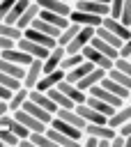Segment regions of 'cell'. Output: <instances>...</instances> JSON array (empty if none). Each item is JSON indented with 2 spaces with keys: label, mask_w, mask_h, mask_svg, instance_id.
<instances>
[{
  "label": "cell",
  "mask_w": 131,
  "mask_h": 147,
  "mask_svg": "<svg viewBox=\"0 0 131 147\" xmlns=\"http://www.w3.org/2000/svg\"><path fill=\"white\" fill-rule=\"evenodd\" d=\"M117 133H122V136H129V133H131V119H129L126 124H122V126L117 129Z\"/></svg>",
  "instance_id": "cell-47"
},
{
  "label": "cell",
  "mask_w": 131,
  "mask_h": 147,
  "mask_svg": "<svg viewBox=\"0 0 131 147\" xmlns=\"http://www.w3.org/2000/svg\"><path fill=\"white\" fill-rule=\"evenodd\" d=\"M57 87H60V90H62V92H64V94H67V96H69L74 103H85V101H87V92H83V90H80L76 83H69L67 78H64V80H62Z\"/></svg>",
  "instance_id": "cell-15"
},
{
  "label": "cell",
  "mask_w": 131,
  "mask_h": 147,
  "mask_svg": "<svg viewBox=\"0 0 131 147\" xmlns=\"http://www.w3.org/2000/svg\"><path fill=\"white\" fill-rule=\"evenodd\" d=\"M97 37H101L103 41H108L110 46H115V48H122V44H124V39L122 37H117L115 32H110L108 28H103V25H99L97 28Z\"/></svg>",
  "instance_id": "cell-28"
},
{
  "label": "cell",
  "mask_w": 131,
  "mask_h": 147,
  "mask_svg": "<svg viewBox=\"0 0 131 147\" xmlns=\"http://www.w3.org/2000/svg\"><path fill=\"white\" fill-rule=\"evenodd\" d=\"M64 55H67V48H64V46H60V44H57L55 48H51V53L44 57V74H51V71L60 69V64H62Z\"/></svg>",
  "instance_id": "cell-5"
},
{
  "label": "cell",
  "mask_w": 131,
  "mask_h": 147,
  "mask_svg": "<svg viewBox=\"0 0 131 147\" xmlns=\"http://www.w3.org/2000/svg\"><path fill=\"white\" fill-rule=\"evenodd\" d=\"M14 46H16V39H9V37H2V34H0V51L14 48Z\"/></svg>",
  "instance_id": "cell-43"
},
{
  "label": "cell",
  "mask_w": 131,
  "mask_h": 147,
  "mask_svg": "<svg viewBox=\"0 0 131 147\" xmlns=\"http://www.w3.org/2000/svg\"><path fill=\"white\" fill-rule=\"evenodd\" d=\"M97 34V28H92V25H80V30H78V34L64 46L67 48V53H83V48L92 41V37Z\"/></svg>",
  "instance_id": "cell-1"
},
{
  "label": "cell",
  "mask_w": 131,
  "mask_h": 147,
  "mask_svg": "<svg viewBox=\"0 0 131 147\" xmlns=\"http://www.w3.org/2000/svg\"><path fill=\"white\" fill-rule=\"evenodd\" d=\"M41 76H44V60H34L32 64H28L25 67V76H23V87H28V90H34L37 87V83L41 80Z\"/></svg>",
  "instance_id": "cell-2"
},
{
  "label": "cell",
  "mask_w": 131,
  "mask_h": 147,
  "mask_svg": "<svg viewBox=\"0 0 131 147\" xmlns=\"http://www.w3.org/2000/svg\"><path fill=\"white\" fill-rule=\"evenodd\" d=\"M0 34L2 37H9V39H21L23 37V30L18 28V25H14V23H7V21H0Z\"/></svg>",
  "instance_id": "cell-30"
},
{
  "label": "cell",
  "mask_w": 131,
  "mask_h": 147,
  "mask_svg": "<svg viewBox=\"0 0 131 147\" xmlns=\"http://www.w3.org/2000/svg\"><path fill=\"white\" fill-rule=\"evenodd\" d=\"M76 110L80 113V117H83L87 124H103V122H108V117H106L103 113L94 110L87 101H85V103H76Z\"/></svg>",
  "instance_id": "cell-9"
},
{
  "label": "cell",
  "mask_w": 131,
  "mask_h": 147,
  "mask_svg": "<svg viewBox=\"0 0 131 147\" xmlns=\"http://www.w3.org/2000/svg\"><path fill=\"white\" fill-rule=\"evenodd\" d=\"M0 2H2V0H0Z\"/></svg>",
  "instance_id": "cell-55"
},
{
  "label": "cell",
  "mask_w": 131,
  "mask_h": 147,
  "mask_svg": "<svg viewBox=\"0 0 131 147\" xmlns=\"http://www.w3.org/2000/svg\"><path fill=\"white\" fill-rule=\"evenodd\" d=\"M0 85H5V87H9V90H18V87L23 85V80H18V78L5 74V71L0 69Z\"/></svg>",
  "instance_id": "cell-37"
},
{
  "label": "cell",
  "mask_w": 131,
  "mask_h": 147,
  "mask_svg": "<svg viewBox=\"0 0 131 147\" xmlns=\"http://www.w3.org/2000/svg\"><path fill=\"white\" fill-rule=\"evenodd\" d=\"M51 126L60 129L62 133H67V136L74 138V140H83V129H80V126H74V124H69V122H64V119H60V117H53Z\"/></svg>",
  "instance_id": "cell-20"
},
{
  "label": "cell",
  "mask_w": 131,
  "mask_h": 147,
  "mask_svg": "<svg viewBox=\"0 0 131 147\" xmlns=\"http://www.w3.org/2000/svg\"><path fill=\"white\" fill-rule=\"evenodd\" d=\"M11 119H14V113H5V115L0 117V126H9Z\"/></svg>",
  "instance_id": "cell-46"
},
{
  "label": "cell",
  "mask_w": 131,
  "mask_h": 147,
  "mask_svg": "<svg viewBox=\"0 0 131 147\" xmlns=\"http://www.w3.org/2000/svg\"><path fill=\"white\" fill-rule=\"evenodd\" d=\"M23 37H28V39H32V41L41 44V46H44V48H48V51L57 46V39H55V37H51V34H46V32L37 30V28H28V30H23Z\"/></svg>",
  "instance_id": "cell-10"
},
{
  "label": "cell",
  "mask_w": 131,
  "mask_h": 147,
  "mask_svg": "<svg viewBox=\"0 0 131 147\" xmlns=\"http://www.w3.org/2000/svg\"><path fill=\"white\" fill-rule=\"evenodd\" d=\"M67 2H74V0H67Z\"/></svg>",
  "instance_id": "cell-52"
},
{
  "label": "cell",
  "mask_w": 131,
  "mask_h": 147,
  "mask_svg": "<svg viewBox=\"0 0 131 147\" xmlns=\"http://www.w3.org/2000/svg\"><path fill=\"white\" fill-rule=\"evenodd\" d=\"M0 57H5V60H11V62H16V64H23V67H28V64H32V62L37 60V57H32L30 53H25V51H23V48H18V46L2 51V53H0Z\"/></svg>",
  "instance_id": "cell-11"
},
{
  "label": "cell",
  "mask_w": 131,
  "mask_h": 147,
  "mask_svg": "<svg viewBox=\"0 0 131 147\" xmlns=\"http://www.w3.org/2000/svg\"><path fill=\"white\" fill-rule=\"evenodd\" d=\"M101 25H103V28H108L110 32H115L117 37H122L124 41L131 37V28H129V25H124L120 18H113V16H103V23H101Z\"/></svg>",
  "instance_id": "cell-16"
},
{
  "label": "cell",
  "mask_w": 131,
  "mask_h": 147,
  "mask_svg": "<svg viewBox=\"0 0 131 147\" xmlns=\"http://www.w3.org/2000/svg\"><path fill=\"white\" fill-rule=\"evenodd\" d=\"M64 78H67V71L60 67V69H55V71H51V74H44V76H41V80L37 83V90L48 92L51 87H57V85H60Z\"/></svg>",
  "instance_id": "cell-7"
},
{
  "label": "cell",
  "mask_w": 131,
  "mask_h": 147,
  "mask_svg": "<svg viewBox=\"0 0 131 147\" xmlns=\"http://www.w3.org/2000/svg\"><path fill=\"white\" fill-rule=\"evenodd\" d=\"M39 11H41L39 2H37V0H32V2H30V7H28V9H25V11L21 14V18L16 21V25H18L21 30H28V28L32 25V21H34V18L39 16Z\"/></svg>",
  "instance_id": "cell-18"
},
{
  "label": "cell",
  "mask_w": 131,
  "mask_h": 147,
  "mask_svg": "<svg viewBox=\"0 0 131 147\" xmlns=\"http://www.w3.org/2000/svg\"><path fill=\"white\" fill-rule=\"evenodd\" d=\"M108 76L113 78V80H117L120 85H124L126 90H131V76H126L122 69H117V67H113L110 71H108Z\"/></svg>",
  "instance_id": "cell-35"
},
{
  "label": "cell",
  "mask_w": 131,
  "mask_h": 147,
  "mask_svg": "<svg viewBox=\"0 0 131 147\" xmlns=\"http://www.w3.org/2000/svg\"><path fill=\"white\" fill-rule=\"evenodd\" d=\"M129 119H131V101H126L124 106H120V108L108 117V124H110V126H115V129H120V126H122V124H126Z\"/></svg>",
  "instance_id": "cell-19"
},
{
  "label": "cell",
  "mask_w": 131,
  "mask_h": 147,
  "mask_svg": "<svg viewBox=\"0 0 131 147\" xmlns=\"http://www.w3.org/2000/svg\"><path fill=\"white\" fill-rule=\"evenodd\" d=\"M30 142H32V147H55L46 131H32L30 133Z\"/></svg>",
  "instance_id": "cell-32"
},
{
  "label": "cell",
  "mask_w": 131,
  "mask_h": 147,
  "mask_svg": "<svg viewBox=\"0 0 131 147\" xmlns=\"http://www.w3.org/2000/svg\"><path fill=\"white\" fill-rule=\"evenodd\" d=\"M46 133H48V138L53 140V145L55 147H80L83 142L80 140H74V138H69L67 133H62L60 129H55V126H46Z\"/></svg>",
  "instance_id": "cell-8"
},
{
  "label": "cell",
  "mask_w": 131,
  "mask_h": 147,
  "mask_svg": "<svg viewBox=\"0 0 131 147\" xmlns=\"http://www.w3.org/2000/svg\"><path fill=\"white\" fill-rule=\"evenodd\" d=\"M23 110H28L30 115H34V117H37V119H41L44 124H51V122H53V117H55V113H51V110H46L44 106L34 103L30 96H28V101L23 103Z\"/></svg>",
  "instance_id": "cell-13"
},
{
  "label": "cell",
  "mask_w": 131,
  "mask_h": 147,
  "mask_svg": "<svg viewBox=\"0 0 131 147\" xmlns=\"http://www.w3.org/2000/svg\"><path fill=\"white\" fill-rule=\"evenodd\" d=\"M37 2H39L41 9H48V11H55V14H64V16H69L71 9H74V5L67 2V0H37Z\"/></svg>",
  "instance_id": "cell-17"
},
{
  "label": "cell",
  "mask_w": 131,
  "mask_h": 147,
  "mask_svg": "<svg viewBox=\"0 0 131 147\" xmlns=\"http://www.w3.org/2000/svg\"><path fill=\"white\" fill-rule=\"evenodd\" d=\"M90 44H92V46H94L97 51H101V53H103L106 57H110V60H117V57H120V48L110 46L108 41H103V39H101V37H97V34L92 37V41H90Z\"/></svg>",
  "instance_id": "cell-23"
},
{
  "label": "cell",
  "mask_w": 131,
  "mask_h": 147,
  "mask_svg": "<svg viewBox=\"0 0 131 147\" xmlns=\"http://www.w3.org/2000/svg\"><path fill=\"white\" fill-rule=\"evenodd\" d=\"M124 140H126V147H131V133H129V136H124Z\"/></svg>",
  "instance_id": "cell-49"
},
{
  "label": "cell",
  "mask_w": 131,
  "mask_h": 147,
  "mask_svg": "<svg viewBox=\"0 0 131 147\" xmlns=\"http://www.w3.org/2000/svg\"><path fill=\"white\" fill-rule=\"evenodd\" d=\"M16 46H18V48H23L25 53H30L32 57H39V60H44V57H46V55L51 53L48 48H44L41 44L32 41V39H28V37H21V39L16 41Z\"/></svg>",
  "instance_id": "cell-12"
},
{
  "label": "cell",
  "mask_w": 131,
  "mask_h": 147,
  "mask_svg": "<svg viewBox=\"0 0 131 147\" xmlns=\"http://www.w3.org/2000/svg\"><path fill=\"white\" fill-rule=\"evenodd\" d=\"M28 96H30V90L21 85V87H18V90H16L14 94H11V99L7 101V103H9V110H11V113H16V110H21V108H23V103L28 101Z\"/></svg>",
  "instance_id": "cell-24"
},
{
  "label": "cell",
  "mask_w": 131,
  "mask_h": 147,
  "mask_svg": "<svg viewBox=\"0 0 131 147\" xmlns=\"http://www.w3.org/2000/svg\"><path fill=\"white\" fill-rule=\"evenodd\" d=\"M106 74H108L106 69H101V67H94V69H92V71H90V74H87L85 78H80V80H78L76 85H78V87H80L83 92H87L90 87H94V85H99V83H101V80L106 78Z\"/></svg>",
  "instance_id": "cell-14"
},
{
  "label": "cell",
  "mask_w": 131,
  "mask_h": 147,
  "mask_svg": "<svg viewBox=\"0 0 131 147\" xmlns=\"http://www.w3.org/2000/svg\"><path fill=\"white\" fill-rule=\"evenodd\" d=\"M0 69H2L5 74H9V76L18 78V80H23V76H25V67H23V64H16V62L5 60V57H0Z\"/></svg>",
  "instance_id": "cell-26"
},
{
  "label": "cell",
  "mask_w": 131,
  "mask_h": 147,
  "mask_svg": "<svg viewBox=\"0 0 131 147\" xmlns=\"http://www.w3.org/2000/svg\"><path fill=\"white\" fill-rule=\"evenodd\" d=\"M115 67L122 69L126 76H131V57H117V60H115Z\"/></svg>",
  "instance_id": "cell-40"
},
{
  "label": "cell",
  "mask_w": 131,
  "mask_h": 147,
  "mask_svg": "<svg viewBox=\"0 0 131 147\" xmlns=\"http://www.w3.org/2000/svg\"><path fill=\"white\" fill-rule=\"evenodd\" d=\"M120 21L131 28V0H124V9H122V14H120Z\"/></svg>",
  "instance_id": "cell-38"
},
{
  "label": "cell",
  "mask_w": 131,
  "mask_h": 147,
  "mask_svg": "<svg viewBox=\"0 0 131 147\" xmlns=\"http://www.w3.org/2000/svg\"><path fill=\"white\" fill-rule=\"evenodd\" d=\"M101 85H103V87H106V90H110V92H113V94H117V96H122V99H124V101H129V94H131V90H126V87H124V85H120V83H117V80H113V78H110V76H108V74H106V78H103V80H101Z\"/></svg>",
  "instance_id": "cell-25"
},
{
  "label": "cell",
  "mask_w": 131,
  "mask_h": 147,
  "mask_svg": "<svg viewBox=\"0 0 131 147\" xmlns=\"http://www.w3.org/2000/svg\"><path fill=\"white\" fill-rule=\"evenodd\" d=\"M122 9H124V0H110V14H108V16H113V18H120Z\"/></svg>",
  "instance_id": "cell-39"
},
{
  "label": "cell",
  "mask_w": 131,
  "mask_h": 147,
  "mask_svg": "<svg viewBox=\"0 0 131 147\" xmlns=\"http://www.w3.org/2000/svg\"><path fill=\"white\" fill-rule=\"evenodd\" d=\"M0 147H5V145H2V140H0Z\"/></svg>",
  "instance_id": "cell-51"
},
{
  "label": "cell",
  "mask_w": 131,
  "mask_h": 147,
  "mask_svg": "<svg viewBox=\"0 0 131 147\" xmlns=\"http://www.w3.org/2000/svg\"><path fill=\"white\" fill-rule=\"evenodd\" d=\"M110 147H126V140H124V136H122V133H115V136L110 138Z\"/></svg>",
  "instance_id": "cell-42"
},
{
  "label": "cell",
  "mask_w": 131,
  "mask_h": 147,
  "mask_svg": "<svg viewBox=\"0 0 131 147\" xmlns=\"http://www.w3.org/2000/svg\"><path fill=\"white\" fill-rule=\"evenodd\" d=\"M48 94H51V99L55 101V106H57V108H76V103H74V101H71V99H69L60 87H51V90H48Z\"/></svg>",
  "instance_id": "cell-27"
},
{
  "label": "cell",
  "mask_w": 131,
  "mask_h": 147,
  "mask_svg": "<svg viewBox=\"0 0 131 147\" xmlns=\"http://www.w3.org/2000/svg\"><path fill=\"white\" fill-rule=\"evenodd\" d=\"M129 101H131V94H129Z\"/></svg>",
  "instance_id": "cell-53"
},
{
  "label": "cell",
  "mask_w": 131,
  "mask_h": 147,
  "mask_svg": "<svg viewBox=\"0 0 131 147\" xmlns=\"http://www.w3.org/2000/svg\"><path fill=\"white\" fill-rule=\"evenodd\" d=\"M71 5H74V9H80V11H90V14H99V16H108V14H110V5H108V2H92V0H74Z\"/></svg>",
  "instance_id": "cell-6"
},
{
  "label": "cell",
  "mask_w": 131,
  "mask_h": 147,
  "mask_svg": "<svg viewBox=\"0 0 131 147\" xmlns=\"http://www.w3.org/2000/svg\"><path fill=\"white\" fill-rule=\"evenodd\" d=\"M120 57H131V37L122 44V48H120Z\"/></svg>",
  "instance_id": "cell-44"
},
{
  "label": "cell",
  "mask_w": 131,
  "mask_h": 147,
  "mask_svg": "<svg viewBox=\"0 0 131 147\" xmlns=\"http://www.w3.org/2000/svg\"><path fill=\"white\" fill-rule=\"evenodd\" d=\"M0 140H2V145L5 147H18V136L9 129V126H0Z\"/></svg>",
  "instance_id": "cell-33"
},
{
  "label": "cell",
  "mask_w": 131,
  "mask_h": 147,
  "mask_svg": "<svg viewBox=\"0 0 131 147\" xmlns=\"http://www.w3.org/2000/svg\"><path fill=\"white\" fill-rule=\"evenodd\" d=\"M69 21H71V23H78V25H92V28H99V25L103 23V16H99V14H90V11H80V9H71Z\"/></svg>",
  "instance_id": "cell-4"
},
{
  "label": "cell",
  "mask_w": 131,
  "mask_h": 147,
  "mask_svg": "<svg viewBox=\"0 0 131 147\" xmlns=\"http://www.w3.org/2000/svg\"><path fill=\"white\" fill-rule=\"evenodd\" d=\"M92 2H108L110 5V0H92Z\"/></svg>",
  "instance_id": "cell-50"
},
{
  "label": "cell",
  "mask_w": 131,
  "mask_h": 147,
  "mask_svg": "<svg viewBox=\"0 0 131 147\" xmlns=\"http://www.w3.org/2000/svg\"><path fill=\"white\" fill-rule=\"evenodd\" d=\"M0 53H2V51H0Z\"/></svg>",
  "instance_id": "cell-54"
},
{
  "label": "cell",
  "mask_w": 131,
  "mask_h": 147,
  "mask_svg": "<svg viewBox=\"0 0 131 147\" xmlns=\"http://www.w3.org/2000/svg\"><path fill=\"white\" fill-rule=\"evenodd\" d=\"M78 30H80V25H78V23H69V25H67V28L60 32L57 44H60V46H67V44H69V41H71V39L78 34Z\"/></svg>",
  "instance_id": "cell-31"
},
{
  "label": "cell",
  "mask_w": 131,
  "mask_h": 147,
  "mask_svg": "<svg viewBox=\"0 0 131 147\" xmlns=\"http://www.w3.org/2000/svg\"><path fill=\"white\" fill-rule=\"evenodd\" d=\"M80 62H85V55H83V53H67L60 67H62L64 71H69V69H74V67H78Z\"/></svg>",
  "instance_id": "cell-34"
},
{
  "label": "cell",
  "mask_w": 131,
  "mask_h": 147,
  "mask_svg": "<svg viewBox=\"0 0 131 147\" xmlns=\"http://www.w3.org/2000/svg\"><path fill=\"white\" fill-rule=\"evenodd\" d=\"M14 2H16V0H2V2H0V21L7 18V14H9L11 7H14Z\"/></svg>",
  "instance_id": "cell-41"
},
{
  "label": "cell",
  "mask_w": 131,
  "mask_h": 147,
  "mask_svg": "<svg viewBox=\"0 0 131 147\" xmlns=\"http://www.w3.org/2000/svg\"><path fill=\"white\" fill-rule=\"evenodd\" d=\"M30 99L34 101V103H39V106H44L46 110H51V113H55L57 110V106H55V101L51 99V94L48 92H41V90H30Z\"/></svg>",
  "instance_id": "cell-22"
},
{
  "label": "cell",
  "mask_w": 131,
  "mask_h": 147,
  "mask_svg": "<svg viewBox=\"0 0 131 147\" xmlns=\"http://www.w3.org/2000/svg\"><path fill=\"white\" fill-rule=\"evenodd\" d=\"M83 55H85V60H90L94 67H101V69H106V71H110L113 67H115V60H110V57H106L101 51H97L92 44H87L85 48H83Z\"/></svg>",
  "instance_id": "cell-3"
},
{
  "label": "cell",
  "mask_w": 131,
  "mask_h": 147,
  "mask_svg": "<svg viewBox=\"0 0 131 147\" xmlns=\"http://www.w3.org/2000/svg\"><path fill=\"white\" fill-rule=\"evenodd\" d=\"M87 103H90V106H92L94 110H99V113H103L106 117H110V115H113V113L117 110V108H113L110 103H106L103 99H99V96H92V94H87Z\"/></svg>",
  "instance_id": "cell-29"
},
{
  "label": "cell",
  "mask_w": 131,
  "mask_h": 147,
  "mask_svg": "<svg viewBox=\"0 0 131 147\" xmlns=\"http://www.w3.org/2000/svg\"><path fill=\"white\" fill-rule=\"evenodd\" d=\"M92 69H94V64H92L90 60H85V62H80L78 67H74V69H69V71H67V80H69V83H78V80H80V78H85Z\"/></svg>",
  "instance_id": "cell-21"
},
{
  "label": "cell",
  "mask_w": 131,
  "mask_h": 147,
  "mask_svg": "<svg viewBox=\"0 0 131 147\" xmlns=\"http://www.w3.org/2000/svg\"><path fill=\"white\" fill-rule=\"evenodd\" d=\"M14 92H16V90H9V87H5V85H0V99H5V101H9Z\"/></svg>",
  "instance_id": "cell-45"
},
{
  "label": "cell",
  "mask_w": 131,
  "mask_h": 147,
  "mask_svg": "<svg viewBox=\"0 0 131 147\" xmlns=\"http://www.w3.org/2000/svg\"><path fill=\"white\" fill-rule=\"evenodd\" d=\"M5 113H11V110H9V103H7L5 99H0V117H2Z\"/></svg>",
  "instance_id": "cell-48"
},
{
  "label": "cell",
  "mask_w": 131,
  "mask_h": 147,
  "mask_svg": "<svg viewBox=\"0 0 131 147\" xmlns=\"http://www.w3.org/2000/svg\"><path fill=\"white\" fill-rule=\"evenodd\" d=\"M9 129H11V131H14V133H16L18 138H30V133H32V131H30V129H28V126H25V124H23L21 119H16V117L11 119Z\"/></svg>",
  "instance_id": "cell-36"
}]
</instances>
